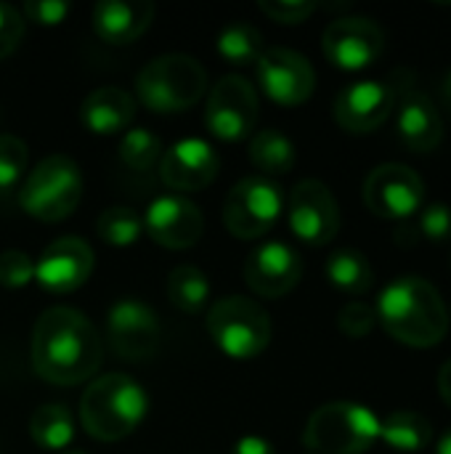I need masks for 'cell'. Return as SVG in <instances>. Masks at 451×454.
<instances>
[{
	"label": "cell",
	"mask_w": 451,
	"mask_h": 454,
	"mask_svg": "<svg viewBox=\"0 0 451 454\" xmlns=\"http://www.w3.org/2000/svg\"><path fill=\"white\" fill-rule=\"evenodd\" d=\"M104 359V340L93 322L69 306L45 309L32 330V367L53 386L93 378Z\"/></svg>",
	"instance_id": "6da1fadb"
},
{
	"label": "cell",
	"mask_w": 451,
	"mask_h": 454,
	"mask_svg": "<svg viewBox=\"0 0 451 454\" xmlns=\"http://www.w3.org/2000/svg\"><path fill=\"white\" fill-rule=\"evenodd\" d=\"M377 325L409 346V348H433L449 333V311L441 293L423 277H399L377 298Z\"/></svg>",
	"instance_id": "7a4b0ae2"
},
{
	"label": "cell",
	"mask_w": 451,
	"mask_h": 454,
	"mask_svg": "<svg viewBox=\"0 0 451 454\" xmlns=\"http://www.w3.org/2000/svg\"><path fill=\"white\" fill-rule=\"evenodd\" d=\"M149 412V396L122 372H109L88 383L80 396V426L98 442H120L130 436Z\"/></svg>",
	"instance_id": "3957f363"
},
{
	"label": "cell",
	"mask_w": 451,
	"mask_h": 454,
	"mask_svg": "<svg viewBox=\"0 0 451 454\" xmlns=\"http://www.w3.org/2000/svg\"><path fill=\"white\" fill-rule=\"evenodd\" d=\"M136 93L141 104L157 114L186 112L207 93V72L194 56L165 53L141 67Z\"/></svg>",
	"instance_id": "277c9868"
},
{
	"label": "cell",
	"mask_w": 451,
	"mask_h": 454,
	"mask_svg": "<svg viewBox=\"0 0 451 454\" xmlns=\"http://www.w3.org/2000/svg\"><path fill=\"white\" fill-rule=\"evenodd\" d=\"M82 200V173L66 154H51L29 170L19 186V205L43 223L69 218Z\"/></svg>",
	"instance_id": "5b68a950"
},
{
	"label": "cell",
	"mask_w": 451,
	"mask_h": 454,
	"mask_svg": "<svg viewBox=\"0 0 451 454\" xmlns=\"http://www.w3.org/2000/svg\"><path fill=\"white\" fill-rule=\"evenodd\" d=\"M377 439L380 418L356 402L322 404L303 431V444L319 454H364Z\"/></svg>",
	"instance_id": "8992f818"
},
{
	"label": "cell",
	"mask_w": 451,
	"mask_h": 454,
	"mask_svg": "<svg viewBox=\"0 0 451 454\" xmlns=\"http://www.w3.org/2000/svg\"><path fill=\"white\" fill-rule=\"evenodd\" d=\"M207 333L226 356L250 362L268 348L271 319L258 301L245 295H226L207 311Z\"/></svg>",
	"instance_id": "52a82bcc"
},
{
	"label": "cell",
	"mask_w": 451,
	"mask_h": 454,
	"mask_svg": "<svg viewBox=\"0 0 451 454\" xmlns=\"http://www.w3.org/2000/svg\"><path fill=\"white\" fill-rule=\"evenodd\" d=\"M282 207V189L271 178L247 176L229 192L223 205V223L237 239H258L274 229Z\"/></svg>",
	"instance_id": "ba28073f"
},
{
	"label": "cell",
	"mask_w": 451,
	"mask_h": 454,
	"mask_svg": "<svg viewBox=\"0 0 451 454\" xmlns=\"http://www.w3.org/2000/svg\"><path fill=\"white\" fill-rule=\"evenodd\" d=\"M260 117L258 93L250 80L239 74H223L207 93L205 122L221 141H242L253 136Z\"/></svg>",
	"instance_id": "9c48e42d"
},
{
	"label": "cell",
	"mask_w": 451,
	"mask_h": 454,
	"mask_svg": "<svg viewBox=\"0 0 451 454\" xmlns=\"http://www.w3.org/2000/svg\"><path fill=\"white\" fill-rule=\"evenodd\" d=\"M106 335L112 351L125 362H146L157 354L162 340V327L144 301L120 298L106 311Z\"/></svg>",
	"instance_id": "30bf717a"
},
{
	"label": "cell",
	"mask_w": 451,
	"mask_h": 454,
	"mask_svg": "<svg viewBox=\"0 0 451 454\" xmlns=\"http://www.w3.org/2000/svg\"><path fill=\"white\" fill-rule=\"evenodd\" d=\"M425 200V184L417 170L401 162L377 165L364 181V205L391 221H407L420 210Z\"/></svg>",
	"instance_id": "8fae6325"
},
{
	"label": "cell",
	"mask_w": 451,
	"mask_h": 454,
	"mask_svg": "<svg viewBox=\"0 0 451 454\" xmlns=\"http://www.w3.org/2000/svg\"><path fill=\"white\" fill-rule=\"evenodd\" d=\"M290 229L311 247L330 245L340 231V207L324 181L303 178L290 194Z\"/></svg>",
	"instance_id": "7c38bea8"
},
{
	"label": "cell",
	"mask_w": 451,
	"mask_h": 454,
	"mask_svg": "<svg viewBox=\"0 0 451 454\" xmlns=\"http://www.w3.org/2000/svg\"><path fill=\"white\" fill-rule=\"evenodd\" d=\"M322 48L330 64L346 72H356L380 59L385 48V32L375 19L340 16L327 24L322 35Z\"/></svg>",
	"instance_id": "4fadbf2b"
},
{
	"label": "cell",
	"mask_w": 451,
	"mask_h": 454,
	"mask_svg": "<svg viewBox=\"0 0 451 454\" xmlns=\"http://www.w3.org/2000/svg\"><path fill=\"white\" fill-rule=\"evenodd\" d=\"M263 93L282 106H300L314 96L316 72L311 61L292 48H266L255 61Z\"/></svg>",
	"instance_id": "5bb4252c"
},
{
	"label": "cell",
	"mask_w": 451,
	"mask_h": 454,
	"mask_svg": "<svg viewBox=\"0 0 451 454\" xmlns=\"http://www.w3.org/2000/svg\"><path fill=\"white\" fill-rule=\"evenodd\" d=\"M93 250L80 237L53 239L35 263V282L51 295L80 290L93 274Z\"/></svg>",
	"instance_id": "9a60e30c"
},
{
	"label": "cell",
	"mask_w": 451,
	"mask_h": 454,
	"mask_svg": "<svg viewBox=\"0 0 451 454\" xmlns=\"http://www.w3.org/2000/svg\"><path fill=\"white\" fill-rule=\"evenodd\" d=\"M144 229L159 247L189 250L202 239L205 218L191 200L181 194H162L149 202L144 215Z\"/></svg>",
	"instance_id": "2e32d148"
},
{
	"label": "cell",
	"mask_w": 451,
	"mask_h": 454,
	"mask_svg": "<svg viewBox=\"0 0 451 454\" xmlns=\"http://www.w3.org/2000/svg\"><path fill=\"white\" fill-rule=\"evenodd\" d=\"M303 279V258L284 242H263L245 261V282L260 298H284Z\"/></svg>",
	"instance_id": "e0dca14e"
},
{
	"label": "cell",
	"mask_w": 451,
	"mask_h": 454,
	"mask_svg": "<svg viewBox=\"0 0 451 454\" xmlns=\"http://www.w3.org/2000/svg\"><path fill=\"white\" fill-rule=\"evenodd\" d=\"M396 109V88L383 80H359L335 98V120L348 133H372Z\"/></svg>",
	"instance_id": "ac0fdd59"
},
{
	"label": "cell",
	"mask_w": 451,
	"mask_h": 454,
	"mask_svg": "<svg viewBox=\"0 0 451 454\" xmlns=\"http://www.w3.org/2000/svg\"><path fill=\"white\" fill-rule=\"evenodd\" d=\"M218 152L205 138H181L159 160V176L167 189L199 192L218 176Z\"/></svg>",
	"instance_id": "d6986e66"
},
{
	"label": "cell",
	"mask_w": 451,
	"mask_h": 454,
	"mask_svg": "<svg viewBox=\"0 0 451 454\" xmlns=\"http://www.w3.org/2000/svg\"><path fill=\"white\" fill-rule=\"evenodd\" d=\"M396 133L409 152H433L444 138V120L436 101L417 88L401 93L396 112Z\"/></svg>",
	"instance_id": "ffe728a7"
},
{
	"label": "cell",
	"mask_w": 451,
	"mask_h": 454,
	"mask_svg": "<svg viewBox=\"0 0 451 454\" xmlns=\"http://www.w3.org/2000/svg\"><path fill=\"white\" fill-rule=\"evenodd\" d=\"M154 19V3L146 0H101L93 8V29L109 45L138 40Z\"/></svg>",
	"instance_id": "44dd1931"
},
{
	"label": "cell",
	"mask_w": 451,
	"mask_h": 454,
	"mask_svg": "<svg viewBox=\"0 0 451 454\" xmlns=\"http://www.w3.org/2000/svg\"><path fill=\"white\" fill-rule=\"evenodd\" d=\"M136 117V101L128 90L117 85L96 88L85 96L80 106V120L88 130L98 136H114L125 130Z\"/></svg>",
	"instance_id": "7402d4cb"
},
{
	"label": "cell",
	"mask_w": 451,
	"mask_h": 454,
	"mask_svg": "<svg viewBox=\"0 0 451 454\" xmlns=\"http://www.w3.org/2000/svg\"><path fill=\"white\" fill-rule=\"evenodd\" d=\"M324 271H327L330 285H335L346 295H364L375 285V271H372L369 258L362 250H354V247L335 250L327 258Z\"/></svg>",
	"instance_id": "603a6c76"
},
{
	"label": "cell",
	"mask_w": 451,
	"mask_h": 454,
	"mask_svg": "<svg viewBox=\"0 0 451 454\" xmlns=\"http://www.w3.org/2000/svg\"><path fill=\"white\" fill-rule=\"evenodd\" d=\"M380 439L396 452H423L433 442V426L420 412H393L380 420Z\"/></svg>",
	"instance_id": "cb8c5ba5"
},
{
	"label": "cell",
	"mask_w": 451,
	"mask_h": 454,
	"mask_svg": "<svg viewBox=\"0 0 451 454\" xmlns=\"http://www.w3.org/2000/svg\"><path fill=\"white\" fill-rule=\"evenodd\" d=\"M29 436L40 450H51V452L66 450L74 439V420L69 407L58 402L40 404L29 418Z\"/></svg>",
	"instance_id": "d4e9b609"
},
{
	"label": "cell",
	"mask_w": 451,
	"mask_h": 454,
	"mask_svg": "<svg viewBox=\"0 0 451 454\" xmlns=\"http://www.w3.org/2000/svg\"><path fill=\"white\" fill-rule=\"evenodd\" d=\"M247 154H250V162L263 173V178L284 176L295 168V144L282 130H274V128L255 133Z\"/></svg>",
	"instance_id": "484cf974"
},
{
	"label": "cell",
	"mask_w": 451,
	"mask_h": 454,
	"mask_svg": "<svg viewBox=\"0 0 451 454\" xmlns=\"http://www.w3.org/2000/svg\"><path fill=\"white\" fill-rule=\"evenodd\" d=\"M167 298L183 314H199L210 301V279L197 266H175L167 277Z\"/></svg>",
	"instance_id": "4316f807"
},
{
	"label": "cell",
	"mask_w": 451,
	"mask_h": 454,
	"mask_svg": "<svg viewBox=\"0 0 451 454\" xmlns=\"http://www.w3.org/2000/svg\"><path fill=\"white\" fill-rule=\"evenodd\" d=\"M215 48L229 64H237V67L255 64L260 53L266 51L260 29L253 27L250 21H231L229 27H223L215 40Z\"/></svg>",
	"instance_id": "83f0119b"
},
{
	"label": "cell",
	"mask_w": 451,
	"mask_h": 454,
	"mask_svg": "<svg viewBox=\"0 0 451 454\" xmlns=\"http://www.w3.org/2000/svg\"><path fill=\"white\" fill-rule=\"evenodd\" d=\"M96 231H98V237H101L106 245L128 247V245H133V242L144 234V218H141L133 207L114 205V207H106V210L98 215Z\"/></svg>",
	"instance_id": "f1b7e54d"
},
{
	"label": "cell",
	"mask_w": 451,
	"mask_h": 454,
	"mask_svg": "<svg viewBox=\"0 0 451 454\" xmlns=\"http://www.w3.org/2000/svg\"><path fill=\"white\" fill-rule=\"evenodd\" d=\"M120 160L125 168L136 173H146L162 160V141L146 128H133L120 141Z\"/></svg>",
	"instance_id": "f546056e"
},
{
	"label": "cell",
	"mask_w": 451,
	"mask_h": 454,
	"mask_svg": "<svg viewBox=\"0 0 451 454\" xmlns=\"http://www.w3.org/2000/svg\"><path fill=\"white\" fill-rule=\"evenodd\" d=\"M27 162H29L27 144L11 133H3L0 136V194H8L16 186H21Z\"/></svg>",
	"instance_id": "4dcf8cb0"
},
{
	"label": "cell",
	"mask_w": 451,
	"mask_h": 454,
	"mask_svg": "<svg viewBox=\"0 0 451 454\" xmlns=\"http://www.w3.org/2000/svg\"><path fill=\"white\" fill-rule=\"evenodd\" d=\"M35 279V261L24 250H3L0 253V287L19 290Z\"/></svg>",
	"instance_id": "1f68e13d"
},
{
	"label": "cell",
	"mask_w": 451,
	"mask_h": 454,
	"mask_svg": "<svg viewBox=\"0 0 451 454\" xmlns=\"http://www.w3.org/2000/svg\"><path fill=\"white\" fill-rule=\"evenodd\" d=\"M338 327L348 338H367L377 327V314L364 301H351L338 314Z\"/></svg>",
	"instance_id": "d6a6232c"
},
{
	"label": "cell",
	"mask_w": 451,
	"mask_h": 454,
	"mask_svg": "<svg viewBox=\"0 0 451 454\" xmlns=\"http://www.w3.org/2000/svg\"><path fill=\"white\" fill-rule=\"evenodd\" d=\"M258 8L279 24H300L316 11V3L314 0H258Z\"/></svg>",
	"instance_id": "836d02e7"
},
{
	"label": "cell",
	"mask_w": 451,
	"mask_h": 454,
	"mask_svg": "<svg viewBox=\"0 0 451 454\" xmlns=\"http://www.w3.org/2000/svg\"><path fill=\"white\" fill-rule=\"evenodd\" d=\"M420 234L431 242L451 239V207L444 202H433L420 215Z\"/></svg>",
	"instance_id": "e575fe53"
},
{
	"label": "cell",
	"mask_w": 451,
	"mask_h": 454,
	"mask_svg": "<svg viewBox=\"0 0 451 454\" xmlns=\"http://www.w3.org/2000/svg\"><path fill=\"white\" fill-rule=\"evenodd\" d=\"M24 37V19L21 13L8 5V3H0V59L11 56L19 43Z\"/></svg>",
	"instance_id": "d590c367"
},
{
	"label": "cell",
	"mask_w": 451,
	"mask_h": 454,
	"mask_svg": "<svg viewBox=\"0 0 451 454\" xmlns=\"http://www.w3.org/2000/svg\"><path fill=\"white\" fill-rule=\"evenodd\" d=\"M69 13V3L64 0H29L24 3V16L40 27H56Z\"/></svg>",
	"instance_id": "8d00e7d4"
},
{
	"label": "cell",
	"mask_w": 451,
	"mask_h": 454,
	"mask_svg": "<svg viewBox=\"0 0 451 454\" xmlns=\"http://www.w3.org/2000/svg\"><path fill=\"white\" fill-rule=\"evenodd\" d=\"M231 454H276V450L263 436H245L234 444Z\"/></svg>",
	"instance_id": "74e56055"
},
{
	"label": "cell",
	"mask_w": 451,
	"mask_h": 454,
	"mask_svg": "<svg viewBox=\"0 0 451 454\" xmlns=\"http://www.w3.org/2000/svg\"><path fill=\"white\" fill-rule=\"evenodd\" d=\"M439 394H441L444 404L451 410V359L441 367V372H439Z\"/></svg>",
	"instance_id": "f35d334b"
},
{
	"label": "cell",
	"mask_w": 451,
	"mask_h": 454,
	"mask_svg": "<svg viewBox=\"0 0 451 454\" xmlns=\"http://www.w3.org/2000/svg\"><path fill=\"white\" fill-rule=\"evenodd\" d=\"M436 454H451V428H447L441 436H439V444H436Z\"/></svg>",
	"instance_id": "ab89813d"
},
{
	"label": "cell",
	"mask_w": 451,
	"mask_h": 454,
	"mask_svg": "<svg viewBox=\"0 0 451 454\" xmlns=\"http://www.w3.org/2000/svg\"><path fill=\"white\" fill-rule=\"evenodd\" d=\"M441 98H444V104L451 109V72L447 74V80H444V85H441Z\"/></svg>",
	"instance_id": "60d3db41"
},
{
	"label": "cell",
	"mask_w": 451,
	"mask_h": 454,
	"mask_svg": "<svg viewBox=\"0 0 451 454\" xmlns=\"http://www.w3.org/2000/svg\"><path fill=\"white\" fill-rule=\"evenodd\" d=\"M61 454H85V452H80V450H66V452H61Z\"/></svg>",
	"instance_id": "b9f144b4"
}]
</instances>
